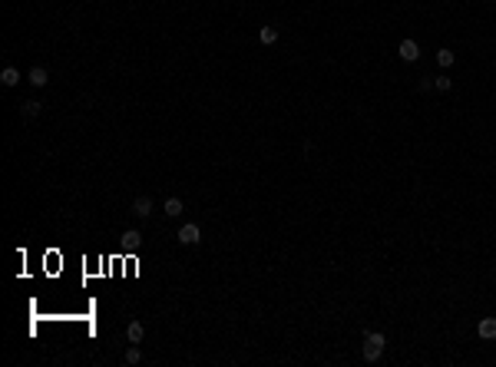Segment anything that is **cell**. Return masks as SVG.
Returning <instances> with one entry per match:
<instances>
[{
    "mask_svg": "<svg viewBox=\"0 0 496 367\" xmlns=\"http://www.w3.org/2000/svg\"><path fill=\"white\" fill-rule=\"evenodd\" d=\"M0 83H4V86H17V83H20V73H17L14 66H7V70L0 73Z\"/></svg>",
    "mask_w": 496,
    "mask_h": 367,
    "instance_id": "8",
    "label": "cell"
},
{
    "mask_svg": "<svg viewBox=\"0 0 496 367\" xmlns=\"http://www.w3.org/2000/svg\"><path fill=\"white\" fill-rule=\"evenodd\" d=\"M152 212V199H146V195H139V199L133 202V215H139V218H146Z\"/></svg>",
    "mask_w": 496,
    "mask_h": 367,
    "instance_id": "4",
    "label": "cell"
},
{
    "mask_svg": "<svg viewBox=\"0 0 496 367\" xmlns=\"http://www.w3.org/2000/svg\"><path fill=\"white\" fill-rule=\"evenodd\" d=\"M258 40H261V43H265V47H271V43H275V40H278V30H275V27H261V33H258Z\"/></svg>",
    "mask_w": 496,
    "mask_h": 367,
    "instance_id": "9",
    "label": "cell"
},
{
    "mask_svg": "<svg viewBox=\"0 0 496 367\" xmlns=\"http://www.w3.org/2000/svg\"><path fill=\"white\" fill-rule=\"evenodd\" d=\"M179 212H182V199H165V215H179Z\"/></svg>",
    "mask_w": 496,
    "mask_h": 367,
    "instance_id": "10",
    "label": "cell"
},
{
    "mask_svg": "<svg viewBox=\"0 0 496 367\" xmlns=\"http://www.w3.org/2000/svg\"><path fill=\"white\" fill-rule=\"evenodd\" d=\"M123 238H126L129 245H139V241H142V235H139V231H136V228H129L126 235H123Z\"/></svg>",
    "mask_w": 496,
    "mask_h": 367,
    "instance_id": "13",
    "label": "cell"
},
{
    "mask_svg": "<svg viewBox=\"0 0 496 367\" xmlns=\"http://www.w3.org/2000/svg\"><path fill=\"white\" fill-rule=\"evenodd\" d=\"M139 360H142V354H139V347L133 344V347L126 351V364H139Z\"/></svg>",
    "mask_w": 496,
    "mask_h": 367,
    "instance_id": "12",
    "label": "cell"
},
{
    "mask_svg": "<svg viewBox=\"0 0 496 367\" xmlns=\"http://www.w3.org/2000/svg\"><path fill=\"white\" fill-rule=\"evenodd\" d=\"M384 334H377V331H374V334H367V341H364V360H370V364H374V360L380 357V351H384Z\"/></svg>",
    "mask_w": 496,
    "mask_h": 367,
    "instance_id": "1",
    "label": "cell"
},
{
    "mask_svg": "<svg viewBox=\"0 0 496 367\" xmlns=\"http://www.w3.org/2000/svg\"><path fill=\"white\" fill-rule=\"evenodd\" d=\"M24 112H27V116H37V112H40V103H37V99H30V103H24Z\"/></svg>",
    "mask_w": 496,
    "mask_h": 367,
    "instance_id": "14",
    "label": "cell"
},
{
    "mask_svg": "<svg viewBox=\"0 0 496 367\" xmlns=\"http://www.w3.org/2000/svg\"><path fill=\"white\" fill-rule=\"evenodd\" d=\"M397 53H401V60H407V63H414V60H417V56H420V47H417V43H414V40H404Z\"/></svg>",
    "mask_w": 496,
    "mask_h": 367,
    "instance_id": "3",
    "label": "cell"
},
{
    "mask_svg": "<svg viewBox=\"0 0 496 367\" xmlns=\"http://www.w3.org/2000/svg\"><path fill=\"white\" fill-rule=\"evenodd\" d=\"M480 337L483 341H493L496 337V318H483L480 321Z\"/></svg>",
    "mask_w": 496,
    "mask_h": 367,
    "instance_id": "5",
    "label": "cell"
},
{
    "mask_svg": "<svg viewBox=\"0 0 496 367\" xmlns=\"http://www.w3.org/2000/svg\"><path fill=\"white\" fill-rule=\"evenodd\" d=\"M437 63L450 66V63H453V50H440V53H437Z\"/></svg>",
    "mask_w": 496,
    "mask_h": 367,
    "instance_id": "11",
    "label": "cell"
},
{
    "mask_svg": "<svg viewBox=\"0 0 496 367\" xmlns=\"http://www.w3.org/2000/svg\"><path fill=\"white\" fill-rule=\"evenodd\" d=\"M47 80H50V76H47V70H43V66H33V70H30V83H33V86H47Z\"/></svg>",
    "mask_w": 496,
    "mask_h": 367,
    "instance_id": "7",
    "label": "cell"
},
{
    "mask_svg": "<svg viewBox=\"0 0 496 367\" xmlns=\"http://www.w3.org/2000/svg\"><path fill=\"white\" fill-rule=\"evenodd\" d=\"M126 337H129V344H139L142 337H146V327H142L139 321H133V324L126 327Z\"/></svg>",
    "mask_w": 496,
    "mask_h": 367,
    "instance_id": "6",
    "label": "cell"
},
{
    "mask_svg": "<svg viewBox=\"0 0 496 367\" xmlns=\"http://www.w3.org/2000/svg\"><path fill=\"white\" fill-rule=\"evenodd\" d=\"M199 235H202V231H199V225H192V222L179 228V241H182V245H195Z\"/></svg>",
    "mask_w": 496,
    "mask_h": 367,
    "instance_id": "2",
    "label": "cell"
},
{
    "mask_svg": "<svg viewBox=\"0 0 496 367\" xmlns=\"http://www.w3.org/2000/svg\"><path fill=\"white\" fill-rule=\"evenodd\" d=\"M433 86L440 89V93H447V89H450V80H447V76H437V80H433Z\"/></svg>",
    "mask_w": 496,
    "mask_h": 367,
    "instance_id": "15",
    "label": "cell"
}]
</instances>
